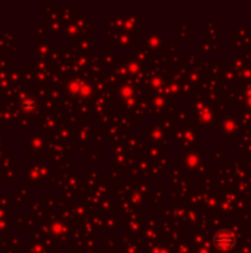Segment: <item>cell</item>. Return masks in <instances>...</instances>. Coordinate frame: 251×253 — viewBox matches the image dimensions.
Masks as SVG:
<instances>
[{
	"label": "cell",
	"mask_w": 251,
	"mask_h": 253,
	"mask_svg": "<svg viewBox=\"0 0 251 253\" xmlns=\"http://www.w3.org/2000/svg\"><path fill=\"white\" fill-rule=\"evenodd\" d=\"M215 243L222 249V251H228L234 246L235 243V239L232 237V234H229L228 231H220L216 234L215 237Z\"/></svg>",
	"instance_id": "cell-1"
}]
</instances>
